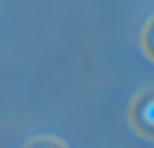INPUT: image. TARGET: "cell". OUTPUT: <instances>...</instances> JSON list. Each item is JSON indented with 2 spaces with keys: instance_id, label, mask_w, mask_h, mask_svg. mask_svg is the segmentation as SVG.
<instances>
[{
  "instance_id": "6da1fadb",
  "label": "cell",
  "mask_w": 154,
  "mask_h": 148,
  "mask_svg": "<svg viewBox=\"0 0 154 148\" xmlns=\"http://www.w3.org/2000/svg\"><path fill=\"white\" fill-rule=\"evenodd\" d=\"M130 124L141 138L154 140V86L138 92L133 97V102H130Z\"/></svg>"
},
{
  "instance_id": "7a4b0ae2",
  "label": "cell",
  "mask_w": 154,
  "mask_h": 148,
  "mask_svg": "<svg viewBox=\"0 0 154 148\" xmlns=\"http://www.w3.org/2000/svg\"><path fill=\"white\" fill-rule=\"evenodd\" d=\"M141 49H143V54L154 62V16L146 22V27L141 32Z\"/></svg>"
},
{
  "instance_id": "3957f363",
  "label": "cell",
  "mask_w": 154,
  "mask_h": 148,
  "mask_svg": "<svg viewBox=\"0 0 154 148\" xmlns=\"http://www.w3.org/2000/svg\"><path fill=\"white\" fill-rule=\"evenodd\" d=\"M24 148H65V143H60L54 138H35V140H30Z\"/></svg>"
}]
</instances>
